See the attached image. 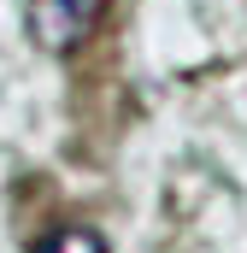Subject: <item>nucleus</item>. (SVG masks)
Returning <instances> with one entry per match:
<instances>
[{"instance_id":"nucleus-1","label":"nucleus","mask_w":247,"mask_h":253,"mask_svg":"<svg viewBox=\"0 0 247 253\" xmlns=\"http://www.w3.org/2000/svg\"><path fill=\"white\" fill-rule=\"evenodd\" d=\"M100 18H106V0H30V36L41 53L82 47Z\"/></svg>"},{"instance_id":"nucleus-2","label":"nucleus","mask_w":247,"mask_h":253,"mask_svg":"<svg viewBox=\"0 0 247 253\" xmlns=\"http://www.w3.org/2000/svg\"><path fill=\"white\" fill-rule=\"evenodd\" d=\"M36 253H106V242H100V230H88V224H59V230H47V236L36 242Z\"/></svg>"}]
</instances>
